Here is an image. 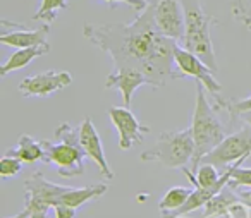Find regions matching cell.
<instances>
[{"mask_svg": "<svg viewBox=\"0 0 251 218\" xmlns=\"http://www.w3.org/2000/svg\"><path fill=\"white\" fill-rule=\"evenodd\" d=\"M239 197L244 201V203L248 204V206L251 208V191H246V193H241V194H239Z\"/></svg>", "mask_w": 251, "mask_h": 218, "instance_id": "25", "label": "cell"}, {"mask_svg": "<svg viewBox=\"0 0 251 218\" xmlns=\"http://www.w3.org/2000/svg\"><path fill=\"white\" fill-rule=\"evenodd\" d=\"M5 155L16 156L23 163H36L40 160H45V148H43V143L33 136L21 134L14 148H9Z\"/></svg>", "mask_w": 251, "mask_h": 218, "instance_id": "14", "label": "cell"}, {"mask_svg": "<svg viewBox=\"0 0 251 218\" xmlns=\"http://www.w3.org/2000/svg\"><path fill=\"white\" fill-rule=\"evenodd\" d=\"M153 9V19L158 31L167 38L182 42L186 31L184 7L179 0H148Z\"/></svg>", "mask_w": 251, "mask_h": 218, "instance_id": "8", "label": "cell"}, {"mask_svg": "<svg viewBox=\"0 0 251 218\" xmlns=\"http://www.w3.org/2000/svg\"><path fill=\"white\" fill-rule=\"evenodd\" d=\"M243 24L246 26L248 29L251 31V18H246V19H243Z\"/></svg>", "mask_w": 251, "mask_h": 218, "instance_id": "28", "label": "cell"}, {"mask_svg": "<svg viewBox=\"0 0 251 218\" xmlns=\"http://www.w3.org/2000/svg\"><path fill=\"white\" fill-rule=\"evenodd\" d=\"M174 62H176V67H177L179 74H181L182 77L188 76V77L196 79V83H201L203 86H205L206 93H208L210 97H213V100H217V98L220 97V93H222V84L215 79V76H213L215 73H213L198 55H195V53H191L189 50L177 45V48H176V52H174Z\"/></svg>", "mask_w": 251, "mask_h": 218, "instance_id": "7", "label": "cell"}, {"mask_svg": "<svg viewBox=\"0 0 251 218\" xmlns=\"http://www.w3.org/2000/svg\"><path fill=\"white\" fill-rule=\"evenodd\" d=\"M191 194H193L191 187H182V186L171 187V189L165 193V196L160 199V203H158V208H160L162 215L177 211L179 208L184 206L186 201L191 197Z\"/></svg>", "mask_w": 251, "mask_h": 218, "instance_id": "16", "label": "cell"}, {"mask_svg": "<svg viewBox=\"0 0 251 218\" xmlns=\"http://www.w3.org/2000/svg\"><path fill=\"white\" fill-rule=\"evenodd\" d=\"M108 117L119 134V148L131 149L133 146L143 143L145 134L150 132V127L141 124L136 115L131 112L129 107H110L108 108Z\"/></svg>", "mask_w": 251, "mask_h": 218, "instance_id": "9", "label": "cell"}, {"mask_svg": "<svg viewBox=\"0 0 251 218\" xmlns=\"http://www.w3.org/2000/svg\"><path fill=\"white\" fill-rule=\"evenodd\" d=\"M79 141L83 146L84 153H86L88 158H91L97 163L98 170H100V175L105 180L114 179V172L110 169V163L107 162V156L103 151V145H101V139L98 131L95 129L93 121L90 117H86L79 125Z\"/></svg>", "mask_w": 251, "mask_h": 218, "instance_id": "11", "label": "cell"}, {"mask_svg": "<svg viewBox=\"0 0 251 218\" xmlns=\"http://www.w3.org/2000/svg\"><path fill=\"white\" fill-rule=\"evenodd\" d=\"M232 14L239 21L251 18V0H232Z\"/></svg>", "mask_w": 251, "mask_h": 218, "instance_id": "21", "label": "cell"}, {"mask_svg": "<svg viewBox=\"0 0 251 218\" xmlns=\"http://www.w3.org/2000/svg\"><path fill=\"white\" fill-rule=\"evenodd\" d=\"M241 119L246 122L248 125L251 127V112H246V114H241Z\"/></svg>", "mask_w": 251, "mask_h": 218, "instance_id": "27", "label": "cell"}, {"mask_svg": "<svg viewBox=\"0 0 251 218\" xmlns=\"http://www.w3.org/2000/svg\"><path fill=\"white\" fill-rule=\"evenodd\" d=\"M25 206L31 211V217L29 218H47V213H49V210H50V206H47V204L25 203Z\"/></svg>", "mask_w": 251, "mask_h": 218, "instance_id": "23", "label": "cell"}, {"mask_svg": "<svg viewBox=\"0 0 251 218\" xmlns=\"http://www.w3.org/2000/svg\"><path fill=\"white\" fill-rule=\"evenodd\" d=\"M57 141H42L45 148V160L57 169L59 175L62 177H79L84 173V153L79 141V127H73L64 122L55 131Z\"/></svg>", "mask_w": 251, "mask_h": 218, "instance_id": "4", "label": "cell"}, {"mask_svg": "<svg viewBox=\"0 0 251 218\" xmlns=\"http://www.w3.org/2000/svg\"><path fill=\"white\" fill-rule=\"evenodd\" d=\"M215 108H222L229 114L230 121H236L237 117H241V114H246L251 112V95L248 98L241 101H230V100H222V98H217L215 100Z\"/></svg>", "mask_w": 251, "mask_h": 218, "instance_id": "18", "label": "cell"}, {"mask_svg": "<svg viewBox=\"0 0 251 218\" xmlns=\"http://www.w3.org/2000/svg\"><path fill=\"white\" fill-rule=\"evenodd\" d=\"M195 156V141L191 129L162 132L157 143L150 149L141 153L143 162H157L167 169H184L193 162Z\"/></svg>", "mask_w": 251, "mask_h": 218, "instance_id": "5", "label": "cell"}, {"mask_svg": "<svg viewBox=\"0 0 251 218\" xmlns=\"http://www.w3.org/2000/svg\"><path fill=\"white\" fill-rule=\"evenodd\" d=\"M191 136L195 141V156H193V172H196L201 160L220 145L226 138V129L220 122L217 110L206 98V90L201 83H196V103L191 117Z\"/></svg>", "mask_w": 251, "mask_h": 218, "instance_id": "2", "label": "cell"}, {"mask_svg": "<svg viewBox=\"0 0 251 218\" xmlns=\"http://www.w3.org/2000/svg\"><path fill=\"white\" fill-rule=\"evenodd\" d=\"M73 83V74L67 71H45V73L28 76L19 83V91L25 97L47 98L57 91L66 90Z\"/></svg>", "mask_w": 251, "mask_h": 218, "instance_id": "10", "label": "cell"}, {"mask_svg": "<svg viewBox=\"0 0 251 218\" xmlns=\"http://www.w3.org/2000/svg\"><path fill=\"white\" fill-rule=\"evenodd\" d=\"M141 86H150V79L136 69H115L105 77V88L121 91L126 107H131L133 97Z\"/></svg>", "mask_w": 251, "mask_h": 218, "instance_id": "12", "label": "cell"}, {"mask_svg": "<svg viewBox=\"0 0 251 218\" xmlns=\"http://www.w3.org/2000/svg\"><path fill=\"white\" fill-rule=\"evenodd\" d=\"M103 2H107V4H110V5L126 4V5H129V7H133L136 12H143L148 5V0H103Z\"/></svg>", "mask_w": 251, "mask_h": 218, "instance_id": "22", "label": "cell"}, {"mask_svg": "<svg viewBox=\"0 0 251 218\" xmlns=\"http://www.w3.org/2000/svg\"><path fill=\"white\" fill-rule=\"evenodd\" d=\"M227 186L230 189H237V187H251V167H236Z\"/></svg>", "mask_w": 251, "mask_h": 218, "instance_id": "20", "label": "cell"}, {"mask_svg": "<svg viewBox=\"0 0 251 218\" xmlns=\"http://www.w3.org/2000/svg\"><path fill=\"white\" fill-rule=\"evenodd\" d=\"M83 35L91 45L110 57L114 69L141 71L155 90L182 77L174 62L177 42L158 31L150 2L129 24L86 23Z\"/></svg>", "mask_w": 251, "mask_h": 218, "instance_id": "1", "label": "cell"}, {"mask_svg": "<svg viewBox=\"0 0 251 218\" xmlns=\"http://www.w3.org/2000/svg\"><path fill=\"white\" fill-rule=\"evenodd\" d=\"M181 2L186 18V31L181 47L198 55L213 73H217L219 64L212 42V28L219 24V19L212 14H206L198 0H181Z\"/></svg>", "mask_w": 251, "mask_h": 218, "instance_id": "3", "label": "cell"}, {"mask_svg": "<svg viewBox=\"0 0 251 218\" xmlns=\"http://www.w3.org/2000/svg\"><path fill=\"white\" fill-rule=\"evenodd\" d=\"M23 170V162L16 156L4 155L0 160V177L2 179H12Z\"/></svg>", "mask_w": 251, "mask_h": 218, "instance_id": "19", "label": "cell"}, {"mask_svg": "<svg viewBox=\"0 0 251 218\" xmlns=\"http://www.w3.org/2000/svg\"><path fill=\"white\" fill-rule=\"evenodd\" d=\"M50 35V26H43L40 29H25V26L19 29H7L0 35V43L5 47L14 48H31V47L47 45V40Z\"/></svg>", "mask_w": 251, "mask_h": 218, "instance_id": "13", "label": "cell"}, {"mask_svg": "<svg viewBox=\"0 0 251 218\" xmlns=\"http://www.w3.org/2000/svg\"><path fill=\"white\" fill-rule=\"evenodd\" d=\"M53 218H76V208L57 204L53 206Z\"/></svg>", "mask_w": 251, "mask_h": 218, "instance_id": "24", "label": "cell"}, {"mask_svg": "<svg viewBox=\"0 0 251 218\" xmlns=\"http://www.w3.org/2000/svg\"><path fill=\"white\" fill-rule=\"evenodd\" d=\"M250 156H251V127L246 124L239 131L232 132V134H227L224 138V141L201 160V163H212L215 167L227 169L232 163L239 162L243 158L248 160Z\"/></svg>", "mask_w": 251, "mask_h": 218, "instance_id": "6", "label": "cell"}, {"mask_svg": "<svg viewBox=\"0 0 251 218\" xmlns=\"http://www.w3.org/2000/svg\"><path fill=\"white\" fill-rule=\"evenodd\" d=\"M67 7H69V5H67V0H42V4L36 9L33 19H35V21H43L47 26H50L55 21L57 14Z\"/></svg>", "mask_w": 251, "mask_h": 218, "instance_id": "17", "label": "cell"}, {"mask_svg": "<svg viewBox=\"0 0 251 218\" xmlns=\"http://www.w3.org/2000/svg\"><path fill=\"white\" fill-rule=\"evenodd\" d=\"M29 217H31V211L25 206V210H21L18 215H14V217H11V218H29Z\"/></svg>", "mask_w": 251, "mask_h": 218, "instance_id": "26", "label": "cell"}, {"mask_svg": "<svg viewBox=\"0 0 251 218\" xmlns=\"http://www.w3.org/2000/svg\"><path fill=\"white\" fill-rule=\"evenodd\" d=\"M250 218H251V210H250Z\"/></svg>", "mask_w": 251, "mask_h": 218, "instance_id": "29", "label": "cell"}, {"mask_svg": "<svg viewBox=\"0 0 251 218\" xmlns=\"http://www.w3.org/2000/svg\"><path fill=\"white\" fill-rule=\"evenodd\" d=\"M50 52V45H40V47H31V48H18L12 55H9V59L2 64L0 67V76L5 77L9 73L12 71H19L23 67L29 66L36 57L45 55V53Z\"/></svg>", "mask_w": 251, "mask_h": 218, "instance_id": "15", "label": "cell"}]
</instances>
